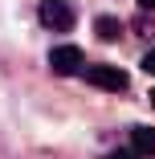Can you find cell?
Instances as JSON below:
<instances>
[{
	"mask_svg": "<svg viewBox=\"0 0 155 159\" xmlns=\"http://www.w3.org/2000/svg\"><path fill=\"white\" fill-rule=\"evenodd\" d=\"M86 82L90 86H98V90H110V94H122L131 86V74L127 70H118V66H82Z\"/></svg>",
	"mask_w": 155,
	"mask_h": 159,
	"instance_id": "1",
	"label": "cell"
},
{
	"mask_svg": "<svg viewBox=\"0 0 155 159\" xmlns=\"http://www.w3.org/2000/svg\"><path fill=\"white\" fill-rule=\"evenodd\" d=\"M74 20H78V12H74L70 0H45L41 4V25L49 29V33H70Z\"/></svg>",
	"mask_w": 155,
	"mask_h": 159,
	"instance_id": "2",
	"label": "cell"
},
{
	"mask_svg": "<svg viewBox=\"0 0 155 159\" xmlns=\"http://www.w3.org/2000/svg\"><path fill=\"white\" fill-rule=\"evenodd\" d=\"M49 66H53V74H82L86 57H82L78 45H57V49L49 53Z\"/></svg>",
	"mask_w": 155,
	"mask_h": 159,
	"instance_id": "3",
	"label": "cell"
},
{
	"mask_svg": "<svg viewBox=\"0 0 155 159\" xmlns=\"http://www.w3.org/2000/svg\"><path fill=\"white\" fill-rule=\"evenodd\" d=\"M131 151L143 155V159H155V131L151 126H135L131 131Z\"/></svg>",
	"mask_w": 155,
	"mask_h": 159,
	"instance_id": "4",
	"label": "cell"
},
{
	"mask_svg": "<svg viewBox=\"0 0 155 159\" xmlns=\"http://www.w3.org/2000/svg\"><path fill=\"white\" fill-rule=\"evenodd\" d=\"M94 33H98L102 41H118V37H122V25H118L114 16H98V20H94Z\"/></svg>",
	"mask_w": 155,
	"mask_h": 159,
	"instance_id": "5",
	"label": "cell"
},
{
	"mask_svg": "<svg viewBox=\"0 0 155 159\" xmlns=\"http://www.w3.org/2000/svg\"><path fill=\"white\" fill-rule=\"evenodd\" d=\"M143 70H147V74H155V49H151V53L143 57Z\"/></svg>",
	"mask_w": 155,
	"mask_h": 159,
	"instance_id": "6",
	"label": "cell"
},
{
	"mask_svg": "<svg viewBox=\"0 0 155 159\" xmlns=\"http://www.w3.org/2000/svg\"><path fill=\"white\" fill-rule=\"evenodd\" d=\"M106 159H139L135 151H114V155H106Z\"/></svg>",
	"mask_w": 155,
	"mask_h": 159,
	"instance_id": "7",
	"label": "cell"
},
{
	"mask_svg": "<svg viewBox=\"0 0 155 159\" xmlns=\"http://www.w3.org/2000/svg\"><path fill=\"white\" fill-rule=\"evenodd\" d=\"M139 4H143V8H147V12H155V0H139Z\"/></svg>",
	"mask_w": 155,
	"mask_h": 159,
	"instance_id": "8",
	"label": "cell"
},
{
	"mask_svg": "<svg viewBox=\"0 0 155 159\" xmlns=\"http://www.w3.org/2000/svg\"><path fill=\"white\" fill-rule=\"evenodd\" d=\"M151 106H155V90H151Z\"/></svg>",
	"mask_w": 155,
	"mask_h": 159,
	"instance_id": "9",
	"label": "cell"
}]
</instances>
